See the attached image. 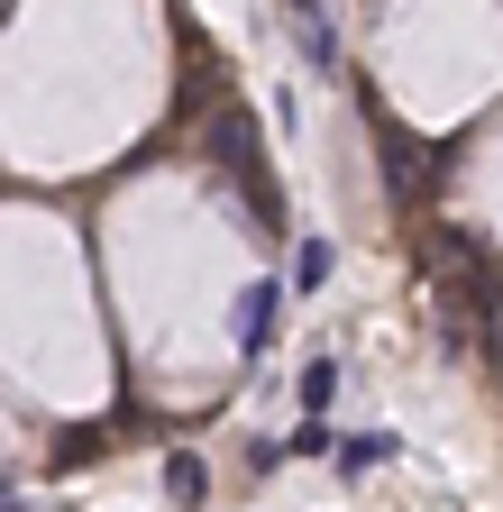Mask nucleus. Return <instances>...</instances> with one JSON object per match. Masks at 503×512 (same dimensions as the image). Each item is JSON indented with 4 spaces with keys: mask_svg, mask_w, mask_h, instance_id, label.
Instances as JSON below:
<instances>
[{
    "mask_svg": "<svg viewBox=\"0 0 503 512\" xmlns=\"http://www.w3.org/2000/svg\"><path fill=\"white\" fill-rule=\"evenodd\" d=\"M385 458H403V439H394V430H366V439H339V476H375Z\"/></svg>",
    "mask_w": 503,
    "mask_h": 512,
    "instance_id": "4",
    "label": "nucleus"
},
{
    "mask_svg": "<svg viewBox=\"0 0 503 512\" xmlns=\"http://www.w3.org/2000/svg\"><path fill=\"white\" fill-rule=\"evenodd\" d=\"M284 458H339V430H330V412H302V430L284 439Z\"/></svg>",
    "mask_w": 503,
    "mask_h": 512,
    "instance_id": "7",
    "label": "nucleus"
},
{
    "mask_svg": "<svg viewBox=\"0 0 503 512\" xmlns=\"http://www.w3.org/2000/svg\"><path fill=\"white\" fill-rule=\"evenodd\" d=\"M293 394H302V412H330V394H339V357H311Z\"/></svg>",
    "mask_w": 503,
    "mask_h": 512,
    "instance_id": "8",
    "label": "nucleus"
},
{
    "mask_svg": "<svg viewBox=\"0 0 503 512\" xmlns=\"http://www.w3.org/2000/svg\"><path fill=\"white\" fill-rule=\"evenodd\" d=\"M0 512H19V503H10V485H0Z\"/></svg>",
    "mask_w": 503,
    "mask_h": 512,
    "instance_id": "9",
    "label": "nucleus"
},
{
    "mask_svg": "<svg viewBox=\"0 0 503 512\" xmlns=\"http://www.w3.org/2000/svg\"><path fill=\"white\" fill-rule=\"evenodd\" d=\"M293 46H302L311 74H339V28H330L321 0H302V10H293Z\"/></svg>",
    "mask_w": 503,
    "mask_h": 512,
    "instance_id": "3",
    "label": "nucleus"
},
{
    "mask_svg": "<svg viewBox=\"0 0 503 512\" xmlns=\"http://www.w3.org/2000/svg\"><path fill=\"white\" fill-rule=\"evenodd\" d=\"M284 10H302V0H284Z\"/></svg>",
    "mask_w": 503,
    "mask_h": 512,
    "instance_id": "10",
    "label": "nucleus"
},
{
    "mask_svg": "<svg viewBox=\"0 0 503 512\" xmlns=\"http://www.w3.org/2000/svg\"><path fill=\"white\" fill-rule=\"evenodd\" d=\"M165 494H174V503H202V494H211L202 448H165Z\"/></svg>",
    "mask_w": 503,
    "mask_h": 512,
    "instance_id": "5",
    "label": "nucleus"
},
{
    "mask_svg": "<svg viewBox=\"0 0 503 512\" xmlns=\"http://www.w3.org/2000/svg\"><path fill=\"white\" fill-rule=\"evenodd\" d=\"M275 302H284V284H247V293H238V357H247V366L275 348Z\"/></svg>",
    "mask_w": 503,
    "mask_h": 512,
    "instance_id": "2",
    "label": "nucleus"
},
{
    "mask_svg": "<svg viewBox=\"0 0 503 512\" xmlns=\"http://www.w3.org/2000/svg\"><path fill=\"white\" fill-rule=\"evenodd\" d=\"M211 156H220V174L247 183V220H257V238H284V192H275V174H266V156H257V128H247L238 101L211 110Z\"/></svg>",
    "mask_w": 503,
    "mask_h": 512,
    "instance_id": "1",
    "label": "nucleus"
},
{
    "mask_svg": "<svg viewBox=\"0 0 503 512\" xmlns=\"http://www.w3.org/2000/svg\"><path fill=\"white\" fill-rule=\"evenodd\" d=\"M330 266H339V247H330V238H302V247H293V284H284V293H321Z\"/></svg>",
    "mask_w": 503,
    "mask_h": 512,
    "instance_id": "6",
    "label": "nucleus"
}]
</instances>
